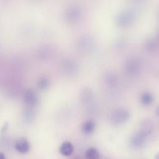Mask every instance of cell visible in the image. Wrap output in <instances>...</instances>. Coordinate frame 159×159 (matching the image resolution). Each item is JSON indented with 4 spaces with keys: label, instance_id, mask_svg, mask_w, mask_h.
<instances>
[{
    "label": "cell",
    "instance_id": "obj_1",
    "mask_svg": "<svg viewBox=\"0 0 159 159\" xmlns=\"http://www.w3.org/2000/svg\"><path fill=\"white\" fill-rule=\"evenodd\" d=\"M130 117V111L127 108L119 107L111 112L109 115V120L112 124L119 125L128 120Z\"/></svg>",
    "mask_w": 159,
    "mask_h": 159
},
{
    "label": "cell",
    "instance_id": "obj_2",
    "mask_svg": "<svg viewBox=\"0 0 159 159\" xmlns=\"http://www.w3.org/2000/svg\"><path fill=\"white\" fill-rule=\"evenodd\" d=\"M135 19V14L130 9H124L120 11L116 16V22L118 26L126 27L132 24Z\"/></svg>",
    "mask_w": 159,
    "mask_h": 159
},
{
    "label": "cell",
    "instance_id": "obj_3",
    "mask_svg": "<svg viewBox=\"0 0 159 159\" xmlns=\"http://www.w3.org/2000/svg\"><path fill=\"white\" fill-rule=\"evenodd\" d=\"M141 68V63L140 60L136 57H130L127 58L124 64L125 72L130 76L137 75Z\"/></svg>",
    "mask_w": 159,
    "mask_h": 159
},
{
    "label": "cell",
    "instance_id": "obj_4",
    "mask_svg": "<svg viewBox=\"0 0 159 159\" xmlns=\"http://www.w3.org/2000/svg\"><path fill=\"white\" fill-rule=\"evenodd\" d=\"M24 102L29 108H34L39 102V98L37 93L32 89L25 91L23 96Z\"/></svg>",
    "mask_w": 159,
    "mask_h": 159
},
{
    "label": "cell",
    "instance_id": "obj_5",
    "mask_svg": "<svg viewBox=\"0 0 159 159\" xmlns=\"http://www.w3.org/2000/svg\"><path fill=\"white\" fill-rule=\"evenodd\" d=\"M63 70L66 75L73 76L78 74L79 67L75 61L72 59H67L63 64Z\"/></svg>",
    "mask_w": 159,
    "mask_h": 159
},
{
    "label": "cell",
    "instance_id": "obj_6",
    "mask_svg": "<svg viewBox=\"0 0 159 159\" xmlns=\"http://www.w3.org/2000/svg\"><path fill=\"white\" fill-rule=\"evenodd\" d=\"M94 45V42L89 37L83 36L81 37L78 43V49L84 53H88L91 52L93 49V47Z\"/></svg>",
    "mask_w": 159,
    "mask_h": 159
},
{
    "label": "cell",
    "instance_id": "obj_7",
    "mask_svg": "<svg viewBox=\"0 0 159 159\" xmlns=\"http://www.w3.org/2000/svg\"><path fill=\"white\" fill-rule=\"evenodd\" d=\"M81 10L76 6H70L65 12L66 19L70 22H76L81 17Z\"/></svg>",
    "mask_w": 159,
    "mask_h": 159
},
{
    "label": "cell",
    "instance_id": "obj_8",
    "mask_svg": "<svg viewBox=\"0 0 159 159\" xmlns=\"http://www.w3.org/2000/svg\"><path fill=\"white\" fill-rule=\"evenodd\" d=\"M16 150L20 153H26L30 150V143L25 138H20L15 142Z\"/></svg>",
    "mask_w": 159,
    "mask_h": 159
},
{
    "label": "cell",
    "instance_id": "obj_9",
    "mask_svg": "<svg viewBox=\"0 0 159 159\" xmlns=\"http://www.w3.org/2000/svg\"><path fill=\"white\" fill-rule=\"evenodd\" d=\"M103 81L107 86H113L117 83L118 77L113 71H107L104 74Z\"/></svg>",
    "mask_w": 159,
    "mask_h": 159
},
{
    "label": "cell",
    "instance_id": "obj_10",
    "mask_svg": "<svg viewBox=\"0 0 159 159\" xmlns=\"http://www.w3.org/2000/svg\"><path fill=\"white\" fill-rule=\"evenodd\" d=\"M74 151L73 145L69 141H65L61 143L60 147L59 152L63 156H70Z\"/></svg>",
    "mask_w": 159,
    "mask_h": 159
},
{
    "label": "cell",
    "instance_id": "obj_11",
    "mask_svg": "<svg viewBox=\"0 0 159 159\" xmlns=\"http://www.w3.org/2000/svg\"><path fill=\"white\" fill-rule=\"evenodd\" d=\"M94 94L91 89L86 88L81 91L80 94V99L83 103H88L93 99Z\"/></svg>",
    "mask_w": 159,
    "mask_h": 159
},
{
    "label": "cell",
    "instance_id": "obj_12",
    "mask_svg": "<svg viewBox=\"0 0 159 159\" xmlns=\"http://www.w3.org/2000/svg\"><path fill=\"white\" fill-rule=\"evenodd\" d=\"M153 94L148 91L142 93L140 96V101L143 106H150L153 102Z\"/></svg>",
    "mask_w": 159,
    "mask_h": 159
},
{
    "label": "cell",
    "instance_id": "obj_13",
    "mask_svg": "<svg viewBox=\"0 0 159 159\" xmlns=\"http://www.w3.org/2000/svg\"><path fill=\"white\" fill-rule=\"evenodd\" d=\"M96 127L95 122L91 119L86 120L82 125V131L85 134H91L94 130Z\"/></svg>",
    "mask_w": 159,
    "mask_h": 159
},
{
    "label": "cell",
    "instance_id": "obj_14",
    "mask_svg": "<svg viewBox=\"0 0 159 159\" xmlns=\"http://www.w3.org/2000/svg\"><path fill=\"white\" fill-rule=\"evenodd\" d=\"M84 158L85 159H100L99 152L95 147H90L86 150Z\"/></svg>",
    "mask_w": 159,
    "mask_h": 159
},
{
    "label": "cell",
    "instance_id": "obj_15",
    "mask_svg": "<svg viewBox=\"0 0 159 159\" xmlns=\"http://www.w3.org/2000/svg\"><path fill=\"white\" fill-rule=\"evenodd\" d=\"M132 143L135 146H140L145 142V135L139 132L134 135L131 139Z\"/></svg>",
    "mask_w": 159,
    "mask_h": 159
},
{
    "label": "cell",
    "instance_id": "obj_16",
    "mask_svg": "<svg viewBox=\"0 0 159 159\" xmlns=\"http://www.w3.org/2000/svg\"><path fill=\"white\" fill-rule=\"evenodd\" d=\"M145 48L148 51L153 52L158 48V43L153 39H148L145 44Z\"/></svg>",
    "mask_w": 159,
    "mask_h": 159
},
{
    "label": "cell",
    "instance_id": "obj_17",
    "mask_svg": "<svg viewBox=\"0 0 159 159\" xmlns=\"http://www.w3.org/2000/svg\"><path fill=\"white\" fill-rule=\"evenodd\" d=\"M141 127H142V128H141V130L140 132L145 135V134L148 132H149V130H150L152 129V124L150 120H145L142 122V123L141 124Z\"/></svg>",
    "mask_w": 159,
    "mask_h": 159
},
{
    "label": "cell",
    "instance_id": "obj_18",
    "mask_svg": "<svg viewBox=\"0 0 159 159\" xmlns=\"http://www.w3.org/2000/svg\"><path fill=\"white\" fill-rule=\"evenodd\" d=\"M48 80L45 77L41 78L38 82V86L39 88H41L42 89H45L48 86Z\"/></svg>",
    "mask_w": 159,
    "mask_h": 159
},
{
    "label": "cell",
    "instance_id": "obj_19",
    "mask_svg": "<svg viewBox=\"0 0 159 159\" xmlns=\"http://www.w3.org/2000/svg\"><path fill=\"white\" fill-rule=\"evenodd\" d=\"M24 117L27 120L32 119L34 116V112L32 108H27V110L25 111V113L24 114Z\"/></svg>",
    "mask_w": 159,
    "mask_h": 159
},
{
    "label": "cell",
    "instance_id": "obj_20",
    "mask_svg": "<svg viewBox=\"0 0 159 159\" xmlns=\"http://www.w3.org/2000/svg\"><path fill=\"white\" fill-rule=\"evenodd\" d=\"M0 159H6V157L4 154L2 152H0Z\"/></svg>",
    "mask_w": 159,
    "mask_h": 159
},
{
    "label": "cell",
    "instance_id": "obj_21",
    "mask_svg": "<svg viewBox=\"0 0 159 159\" xmlns=\"http://www.w3.org/2000/svg\"><path fill=\"white\" fill-rule=\"evenodd\" d=\"M155 159H159V152H158V153L155 155Z\"/></svg>",
    "mask_w": 159,
    "mask_h": 159
},
{
    "label": "cell",
    "instance_id": "obj_22",
    "mask_svg": "<svg viewBox=\"0 0 159 159\" xmlns=\"http://www.w3.org/2000/svg\"><path fill=\"white\" fill-rule=\"evenodd\" d=\"M156 112H157V115L158 116V117H159V106L157 107V110H156Z\"/></svg>",
    "mask_w": 159,
    "mask_h": 159
},
{
    "label": "cell",
    "instance_id": "obj_23",
    "mask_svg": "<svg viewBox=\"0 0 159 159\" xmlns=\"http://www.w3.org/2000/svg\"><path fill=\"white\" fill-rule=\"evenodd\" d=\"M74 159H81L80 157H75Z\"/></svg>",
    "mask_w": 159,
    "mask_h": 159
},
{
    "label": "cell",
    "instance_id": "obj_24",
    "mask_svg": "<svg viewBox=\"0 0 159 159\" xmlns=\"http://www.w3.org/2000/svg\"><path fill=\"white\" fill-rule=\"evenodd\" d=\"M158 38H159V31H158Z\"/></svg>",
    "mask_w": 159,
    "mask_h": 159
},
{
    "label": "cell",
    "instance_id": "obj_25",
    "mask_svg": "<svg viewBox=\"0 0 159 159\" xmlns=\"http://www.w3.org/2000/svg\"></svg>",
    "mask_w": 159,
    "mask_h": 159
}]
</instances>
